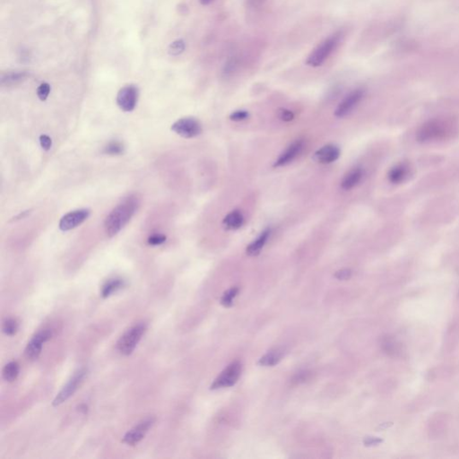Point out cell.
<instances>
[{"instance_id": "16", "label": "cell", "mask_w": 459, "mask_h": 459, "mask_svg": "<svg viewBox=\"0 0 459 459\" xmlns=\"http://www.w3.org/2000/svg\"><path fill=\"white\" fill-rule=\"evenodd\" d=\"M362 175L363 172L361 171V169L356 168L352 170L351 172H348V174L344 176V179L342 180L341 182L342 189L344 190H352L361 181Z\"/></svg>"}, {"instance_id": "26", "label": "cell", "mask_w": 459, "mask_h": 459, "mask_svg": "<svg viewBox=\"0 0 459 459\" xmlns=\"http://www.w3.org/2000/svg\"><path fill=\"white\" fill-rule=\"evenodd\" d=\"M165 242H166V236L159 233L151 235L148 240V244L152 246L161 245Z\"/></svg>"}, {"instance_id": "3", "label": "cell", "mask_w": 459, "mask_h": 459, "mask_svg": "<svg viewBox=\"0 0 459 459\" xmlns=\"http://www.w3.org/2000/svg\"><path fill=\"white\" fill-rule=\"evenodd\" d=\"M146 331V325L140 323L131 326L119 338L117 343V349L120 354L128 356L133 353L138 343Z\"/></svg>"}, {"instance_id": "31", "label": "cell", "mask_w": 459, "mask_h": 459, "mask_svg": "<svg viewBox=\"0 0 459 459\" xmlns=\"http://www.w3.org/2000/svg\"><path fill=\"white\" fill-rule=\"evenodd\" d=\"M405 174H406L405 169H395V170H393L391 174H390V179H392L393 181H396H396H398V179H402Z\"/></svg>"}, {"instance_id": "18", "label": "cell", "mask_w": 459, "mask_h": 459, "mask_svg": "<svg viewBox=\"0 0 459 459\" xmlns=\"http://www.w3.org/2000/svg\"><path fill=\"white\" fill-rule=\"evenodd\" d=\"M124 286H125V282L122 279H120V278L109 279L106 282L105 284H103L101 293H102L103 298H108L113 293H115L120 289H122Z\"/></svg>"}, {"instance_id": "10", "label": "cell", "mask_w": 459, "mask_h": 459, "mask_svg": "<svg viewBox=\"0 0 459 459\" xmlns=\"http://www.w3.org/2000/svg\"><path fill=\"white\" fill-rule=\"evenodd\" d=\"M89 209H78L72 211L65 214L60 222V229L61 231H70L72 229L77 228V226L82 225L84 221L87 220L90 216Z\"/></svg>"}, {"instance_id": "27", "label": "cell", "mask_w": 459, "mask_h": 459, "mask_svg": "<svg viewBox=\"0 0 459 459\" xmlns=\"http://www.w3.org/2000/svg\"><path fill=\"white\" fill-rule=\"evenodd\" d=\"M310 377H311V373L309 372H299L298 374L295 376V378L292 379V382L296 383V384L304 383L308 381V379H310Z\"/></svg>"}, {"instance_id": "13", "label": "cell", "mask_w": 459, "mask_h": 459, "mask_svg": "<svg viewBox=\"0 0 459 459\" xmlns=\"http://www.w3.org/2000/svg\"><path fill=\"white\" fill-rule=\"evenodd\" d=\"M303 148V142L302 140H296L291 145L288 146L287 149L281 154L277 159L273 166L274 167H282L291 163L295 158L298 156Z\"/></svg>"}, {"instance_id": "28", "label": "cell", "mask_w": 459, "mask_h": 459, "mask_svg": "<svg viewBox=\"0 0 459 459\" xmlns=\"http://www.w3.org/2000/svg\"><path fill=\"white\" fill-rule=\"evenodd\" d=\"M249 118V113L246 111H236L230 115V119L233 121H242Z\"/></svg>"}, {"instance_id": "11", "label": "cell", "mask_w": 459, "mask_h": 459, "mask_svg": "<svg viewBox=\"0 0 459 459\" xmlns=\"http://www.w3.org/2000/svg\"><path fill=\"white\" fill-rule=\"evenodd\" d=\"M364 96V91L361 89H357L350 93L337 106V109L335 112V115L337 118H344L345 116L350 114L354 108L360 103Z\"/></svg>"}, {"instance_id": "8", "label": "cell", "mask_w": 459, "mask_h": 459, "mask_svg": "<svg viewBox=\"0 0 459 459\" xmlns=\"http://www.w3.org/2000/svg\"><path fill=\"white\" fill-rule=\"evenodd\" d=\"M155 423V418L148 417L137 424L135 427L127 431L122 438L123 443L126 445L135 446L145 437L149 430Z\"/></svg>"}, {"instance_id": "15", "label": "cell", "mask_w": 459, "mask_h": 459, "mask_svg": "<svg viewBox=\"0 0 459 459\" xmlns=\"http://www.w3.org/2000/svg\"><path fill=\"white\" fill-rule=\"evenodd\" d=\"M284 355V350L282 348H277L270 351L267 354H265L263 357L260 359L259 364L266 367H272L278 364Z\"/></svg>"}, {"instance_id": "6", "label": "cell", "mask_w": 459, "mask_h": 459, "mask_svg": "<svg viewBox=\"0 0 459 459\" xmlns=\"http://www.w3.org/2000/svg\"><path fill=\"white\" fill-rule=\"evenodd\" d=\"M172 130L184 138H193L202 133V126L197 119L193 117H187L173 123Z\"/></svg>"}, {"instance_id": "1", "label": "cell", "mask_w": 459, "mask_h": 459, "mask_svg": "<svg viewBox=\"0 0 459 459\" xmlns=\"http://www.w3.org/2000/svg\"><path fill=\"white\" fill-rule=\"evenodd\" d=\"M140 201L136 196H128L125 197L117 207L113 209L104 222V228L106 233L109 237H113L121 231L127 223L136 214Z\"/></svg>"}, {"instance_id": "34", "label": "cell", "mask_w": 459, "mask_h": 459, "mask_svg": "<svg viewBox=\"0 0 459 459\" xmlns=\"http://www.w3.org/2000/svg\"><path fill=\"white\" fill-rule=\"evenodd\" d=\"M212 1H213V0H200V3L202 4V5H205V6H207V5H209Z\"/></svg>"}, {"instance_id": "29", "label": "cell", "mask_w": 459, "mask_h": 459, "mask_svg": "<svg viewBox=\"0 0 459 459\" xmlns=\"http://www.w3.org/2000/svg\"><path fill=\"white\" fill-rule=\"evenodd\" d=\"M40 144H41V146H42V149H44L46 151H48V150H49V149L51 148V145H52V140H51V138H50L49 136H47V135H42V136L40 137Z\"/></svg>"}, {"instance_id": "9", "label": "cell", "mask_w": 459, "mask_h": 459, "mask_svg": "<svg viewBox=\"0 0 459 459\" xmlns=\"http://www.w3.org/2000/svg\"><path fill=\"white\" fill-rule=\"evenodd\" d=\"M138 89L136 85L130 84L119 90L117 95V104L123 112H132L137 106Z\"/></svg>"}, {"instance_id": "25", "label": "cell", "mask_w": 459, "mask_h": 459, "mask_svg": "<svg viewBox=\"0 0 459 459\" xmlns=\"http://www.w3.org/2000/svg\"><path fill=\"white\" fill-rule=\"evenodd\" d=\"M50 85L48 83H42L37 88V95L41 101H46L50 94Z\"/></svg>"}, {"instance_id": "14", "label": "cell", "mask_w": 459, "mask_h": 459, "mask_svg": "<svg viewBox=\"0 0 459 459\" xmlns=\"http://www.w3.org/2000/svg\"><path fill=\"white\" fill-rule=\"evenodd\" d=\"M270 234H271V229L267 228L262 231L261 234L252 243H250L247 247V250H246L247 254L249 256H258L261 252V250L263 249L264 246L266 245L267 240L269 238Z\"/></svg>"}, {"instance_id": "32", "label": "cell", "mask_w": 459, "mask_h": 459, "mask_svg": "<svg viewBox=\"0 0 459 459\" xmlns=\"http://www.w3.org/2000/svg\"><path fill=\"white\" fill-rule=\"evenodd\" d=\"M352 276V272L349 269H342L335 273V277L338 280H348Z\"/></svg>"}, {"instance_id": "30", "label": "cell", "mask_w": 459, "mask_h": 459, "mask_svg": "<svg viewBox=\"0 0 459 459\" xmlns=\"http://www.w3.org/2000/svg\"><path fill=\"white\" fill-rule=\"evenodd\" d=\"M278 117L284 121H291L295 118V115L289 109H281L278 113Z\"/></svg>"}, {"instance_id": "24", "label": "cell", "mask_w": 459, "mask_h": 459, "mask_svg": "<svg viewBox=\"0 0 459 459\" xmlns=\"http://www.w3.org/2000/svg\"><path fill=\"white\" fill-rule=\"evenodd\" d=\"M124 152V148L122 144H120L119 142H112L109 143L105 148V153L112 155H117V154H121Z\"/></svg>"}, {"instance_id": "2", "label": "cell", "mask_w": 459, "mask_h": 459, "mask_svg": "<svg viewBox=\"0 0 459 459\" xmlns=\"http://www.w3.org/2000/svg\"><path fill=\"white\" fill-rule=\"evenodd\" d=\"M344 36V32L338 31L325 39L308 55L306 61L307 65L310 67H317L325 63V61L332 55V53L338 48V46L340 45Z\"/></svg>"}, {"instance_id": "4", "label": "cell", "mask_w": 459, "mask_h": 459, "mask_svg": "<svg viewBox=\"0 0 459 459\" xmlns=\"http://www.w3.org/2000/svg\"><path fill=\"white\" fill-rule=\"evenodd\" d=\"M87 375V370L85 368L80 369L75 373L67 384L64 385L63 389L57 395L55 399L53 400V407H59L61 403L69 399L74 395L79 385L84 381L85 376Z\"/></svg>"}, {"instance_id": "5", "label": "cell", "mask_w": 459, "mask_h": 459, "mask_svg": "<svg viewBox=\"0 0 459 459\" xmlns=\"http://www.w3.org/2000/svg\"><path fill=\"white\" fill-rule=\"evenodd\" d=\"M242 368V363L240 361H233L218 376L214 383L211 385L210 389L215 390L234 385L241 377Z\"/></svg>"}, {"instance_id": "19", "label": "cell", "mask_w": 459, "mask_h": 459, "mask_svg": "<svg viewBox=\"0 0 459 459\" xmlns=\"http://www.w3.org/2000/svg\"><path fill=\"white\" fill-rule=\"evenodd\" d=\"M27 77L26 72H9L2 75L1 84L3 86H11L14 84H19Z\"/></svg>"}, {"instance_id": "23", "label": "cell", "mask_w": 459, "mask_h": 459, "mask_svg": "<svg viewBox=\"0 0 459 459\" xmlns=\"http://www.w3.org/2000/svg\"><path fill=\"white\" fill-rule=\"evenodd\" d=\"M185 42L183 40H177L175 42H172L169 46V53L172 56H178L184 51L185 49Z\"/></svg>"}, {"instance_id": "7", "label": "cell", "mask_w": 459, "mask_h": 459, "mask_svg": "<svg viewBox=\"0 0 459 459\" xmlns=\"http://www.w3.org/2000/svg\"><path fill=\"white\" fill-rule=\"evenodd\" d=\"M52 337V330L44 329L39 331L29 341L25 348V355L31 361H35L42 354V347L46 342Z\"/></svg>"}, {"instance_id": "20", "label": "cell", "mask_w": 459, "mask_h": 459, "mask_svg": "<svg viewBox=\"0 0 459 459\" xmlns=\"http://www.w3.org/2000/svg\"><path fill=\"white\" fill-rule=\"evenodd\" d=\"M19 371L20 367L18 364L17 361H10L7 365H5V367L2 371V375L6 381L7 382H12L17 379L19 375Z\"/></svg>"}, {"instance_id": "33", "label": "cell", "mask_w": 459, "mask_h": 459, "mask_svg": "<svg viewBox=\"0 0 459 459\" xmlns=\"http://www.w3.org/2000/svg\"><path fill=\"white\" fill-rule=\"evenodd\" d=\"M267 0H247V5L249 7H259L262 6Z\"/></svg>"}, {"instance_id": "22", "label": "cell", "mask_w": 459, "mask_h": 459, "mask_svg": "<svg viewBox=\"0 0 459 459\" xmlns=\"http://www.w3.org/2000/svg\"><path fill=\"white\" fill-rule=\"evenodd\" d=\"M238 287H232L228 290V291L225 292V295L224 296L222 297L221 299V303L222 305L225 306L226 308H229V307H231L232 305V302H233V299L237 296V295L238 293Z\"/></svg>"}, {"instance_id": "12", "label": "cell", "mask_w": 459, "mask_h": 459, "mask_svg": "<svg viewBox=\"0 0 459 459\" xmlns=\"http://www.w3.org/2000/svg\"><path fill=\"white\" fill-rule=\"evenodd\" d=\"M340 149L335 144H326L316 152L313 159L322 164H329L340 156Z\"/></svg>"}, {"instance_id": "17", "label": "cell", "mask_w": 459, "mask_h": 459, "mask_svg": "<svg viewBox=\"0 0 459 459\" xmlns=\"http://www.w3.org/2000/svg\"><path fill=\"white\" fill-rule=\"evenodd\" d=\"M243 222H244V217H243L242 213L240 211L234 210L226 215V217L224 219L223 224L227 230L234 231V230H238L242 227Z\"/></svg>"}, {"instance_id": "21", "label": "cell", "mask_w": 459, "mask_h": 459, "mask_svg": "<svg viewBox=\"0 0 459 459\" xmlns=\"http://www.w3.org/2000/svg\"><path fill=\"white\" fill-rule=\"evenodd\" d=\"M3 333L7 336L12 337L16 334L18 330V323L14 319H7L4 321L2 326Z\"/></svg>"}]
</instances>
